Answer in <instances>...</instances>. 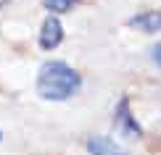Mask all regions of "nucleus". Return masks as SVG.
Returning <instances> with one entry per match:
<instances>
[{
    "mask_svg": "<svg viewBox=\"0 0 161 155\" xmlns=\"http://www.w3.org/2000/svg\"><path fill=\"white\" fill-rule=\"evenodd\" d=\"M79 74L64 60H48L37 74V95L45 100H69L79 90Z\"/></svg>",
    "mask_w": 161,
    "mask_h": 155,
    "instance_id": "1",
    "label": "nucleus"
},
{
    "mask_svg": "<svg viewBox=\"0 0 161 155\" xmlns=\"http://www.w3.org/2000/svg\"><path fill=\"white\" fill-rule=\"evenodd\" d=\"M61 39H64V26L58 21V16H48L42 21V29H40V48L53 50L61 45Z\"/></svg>",
    "mask_w": 161,
    "mask_h": 155,
    "instance_id": "2",
    "label": "nucleus"
},
{
    "mask_svg": "<svg viewBox=\"0 0 161 155\" xmlns=\"http://www.w3.org/2000/svg\"><path fill=\"white\" fill-rule=\"evenodd\" d=\"M130 26L145 32V34H158L161 32V11H145L130 18Z\"/></svg>",
    "mask_w": 161,
    "mask_h": 155,
    "instance_id": "3",
    "label": "nucleus"
},
{
    "mask_svg": "<svg viewBox=\"0 0 161 155\" xmlns=\"http://www.w3.org/2000/svg\"><path fill=\"white\" fill-rule=\"evenodd\" d=\"M116 126L127 134V137H137V134H140V126H137V121L132 118V113H130V100H127V97L116 108Z\"/></svg>",
    "mask_w": 161,
    "mask_h": 155,
    "instance_id": "4",
    "label": "nucleus"
},
{
    "mask_svg": "<svg viewBox=\"0 0 161 155\" xmlns=\"http://www.w3.org/2000/svg\"><path fill=\"white\" fill-rule=\"evenodd\" d=\"M87 152L90 155H127L114 139L108 137H90L87 139Z\"/></svg>",
    "mask_w": 161,
    "mask_h": 155,
    "instance_id": "5",
    "label": "nucleus"
},
{
    "mask_svg": "<svg viewBox=\"0 0 161 155\" xmlns=\"http://www.w3.org/2000/svg\"><path fill=\"white\" fill-rule=\"evenodd\" d=\"M74 5V0H45V8H50L53 13H64Z\"/></svg>",
    "mask_w": 161,
    "mask_h": 155,
    "instance_id": "6",
    "label": "nucleus"
},
{
    "mask_svg": "<svg viewBox=\"0 0 161 155\" xmlns=\"http://www.w3.org/2000/svg\"><path fill=\"white\" fill-rule=\"evenodd\" d=\"M153 60L161 66V45H156V48H153Z\"/></svg>",
    "mask_w": 161,
    "mask_h": 155,
    "instance_id": "7",
    "label": "nucleus"
},
{
    "mask_svg": "<svg viewBox=\"0 0 161 155\" xmlns=\"http://www.w3.org/2000/svg\"><path fill=\"white\" fill-rule=\"evenodd\" d=\"M0 139H3V134H0Z\"/></svg>",
    "mask_w": 161,
    "mask_h": 155,
    "instance_id": "8",
    "label": "nucleus"
}]
</instances>
